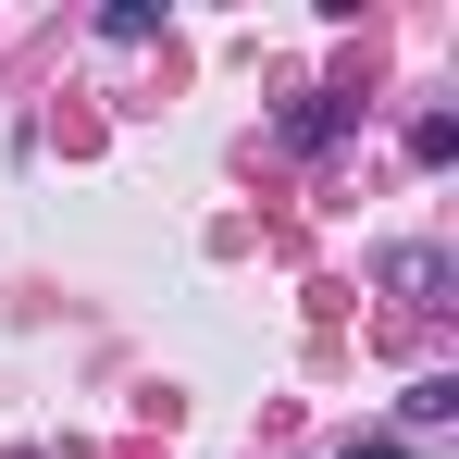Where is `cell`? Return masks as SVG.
<instances>
[{"instance_id":"cell-1","label":"cell","mask_w":459,"mask_h":459,"mask_svg":"<svg viewBox=\"0 0 459 459\" xmlns=\"http://www.w3.org/2000/svg\"><path fill=\"white\" fill-rule=\"evenodd\" d=\"M385 286H397V299L422 310V299H435V286H447V261H435V248H385Z\"/></svg>"}]
</instances>
